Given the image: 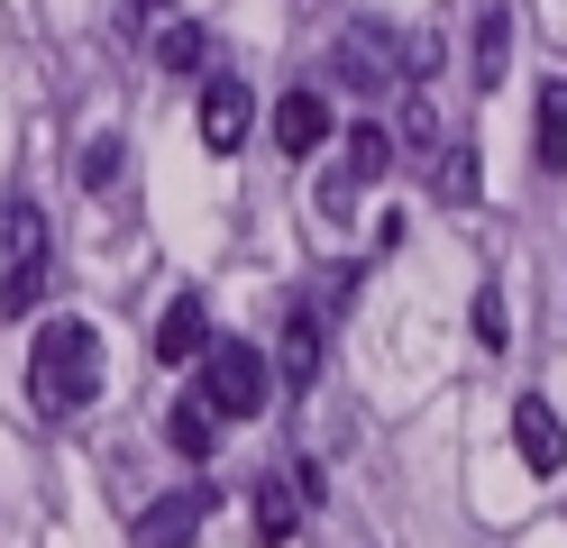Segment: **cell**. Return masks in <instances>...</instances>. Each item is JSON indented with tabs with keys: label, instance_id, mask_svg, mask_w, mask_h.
<instances>
[{
	"label": "cell",
	"instance_id": "10",
	"mask_svg": "<svg viewBox=\"0 0 567 548\" xmlns=\"http://www.w3.org/2000/svg\"><path fill=\"white\" fill-rule=\"evenodd\" d=\"M321 137H330V101L311 83L275 101V146H284V156H321Z\"/></svg>",
	"mask_w": 567,
	"mask_h": 548
},
{
	"label": "cell",
	"instance_id": "6",
	"mask_svg": "<svg viewBox=\"0 0 567 548\" xmlns=\"http://www.w3.org/2000/svg\"><path fill=\"white\" fill-rule=\"evenodd\" d=\"M202 521H210V485H174V494H156L147 511H137L128 548H193Z\"/></svg>",
	"mask_w": 567,
	"mask_h": 548
},
{
	"label": "cell",
	"instance_id": "13",
	"mask_svg": "<svg viewBox=\"0 0 567 548\" xmlns=\"http://www.w3.org/2000/svg\"><path fill=\"white\" fill-rule=\"evenodd\" d=\"M530 156H540L549 174L567 165V83H558V73L540 83V101H530Z\"/></svg>",
	"mask_w": 567,
	"mask_h": 548
},
{
	"label": "cell",
	"instance_id": "2",
	"mask_svg": "<svg viewBox=\"0 0 567 548\" xmlns=\"http://www.w3.org/2000/svg\"><path fill=\"white\" fill-rule=\"evenodd\" d=\"M55 275V229H47V210L38 201H0V311L28 320L38 311V292Z\"/></svg>",
	"mask_w": 567,
	"mask_h": 548
},
{
	"label": "cell",
	"instance_id": "4",
	"mask_svg": "<svg viewBox=\"0 0 567 548\" xmlns=\"http://www.w3.org/2000/svg\"><path fill=\"white\" fill-rule=\"evenodd\" d=\"M384 165H394V137H384L375 120H358V128L339 137V156L321 165V183H311V201H321V219H348V210H358V201L375 193V183H384Z\"/></svg>",
	"mask_w": 567,
	"mask_h": 548
},
{
	"label": "cell",
	"instance_id": "3",
	"mask_svg": "<svg viewBox=\"0 0 567 548\" xmlns=\"http://www.w3.org/2000/svg\"><path fill=\"white\" fill-rule=\"evenodd\" d=\"M220 421H257L266 402H275V365L247 348V339H210V356H202V384H193Z\"/></svg>",
	"mask_w": 567,
	"mask_h": 548
},
{
	"label": "cell",
	"instance_id": "8",
	"mask_svg": "<svg viewBox=\"0 0 567 548\" xmlns=\"http://www.w3.org/2000/svg\"><path fill=\"white\" fill-rule=\"evenodd\" d=\"M156 356H165V365L210 356V302H202V292H174V302L156 311Z\"/></svg>",
	"mask_w": 567,
	"mask_h": 548
},
{
	"label": "cell",
	"instance_id": "9",
	"mask_svg": "<svg viewBox=\"0 0 567 548\" xmlns=\"http://www.w3.org/2000/svg\"><path fill=\"white\" fill-rule=\"evenodd\" d=\"M247 120H257V110H247V83L238 73H210L202 83V146H220V156L247 146Z\"/></svg>",
	"mask_w": 567,
	"mask_h": 548
},
{
	"label": "cell",
	"instance_id": "19",
	"mask_svg": "<svg viewBox=\"0 0 567 548\" xmlns=\"http://www.w3.org/2000/svg\"><path fill=\"white\" fill-rule=\"evenodd\" d=\"M120 174H128V146H120V137H92V156H83V193H111Z\"/></svg>",
	"mask_w": 567,
	"mask_h": 548
},
{
	"label": "cell",
	"instance_id": "16",
	"mask_svg": "<svg viewBox=\"0 0 567 548\" xmlns=\"http://www.w3.org/2000/svg\"><path fill=\"white\" fill-rule=\"evenodd\" d=\"M202 55H210V28H202V19H165V28H156V64L193 73Z\"/></svg>",
	"mask_w": 567,
	"mask_h": 548
},
{
	"label": "cell",
	"instance_id": "17",
	"mask_svg": "<svg viewBox=\"0 0 567 548\" xmlns=\"http://www.w3.org/2000/svg\"><path fill=\"white\" fill-rule=\"evenodd\" d=\"M431 193H440V201H476V146H440Z\"/></svg>",
	"mask_w": 567,
	"mask_h": 548
},
{
	"label": "cell",
	"instance_id": "14",
	"mask_svg": "<svg viewBox=\"0 0 567 548\" xmlns=\"http://www.w3.org/2000/svg\"><path fill=\"white\" fill-rule=\"evenodd\" d=\"M504 55H513V10L494 0V10L476 19V46H467V73H476V92H494V83H504Z\"/></svg>",
	"mask_w": 567,
	"mask_h": 548
},
{
	"label": "cell",
	"instance_id": "20",
	"mask_svg": "<svg viewBox=\"0 0 567 548\" xmlns=\"http://www.w3.org/2000/svg\"><path fill=\"white\" fill-rule=\"evenodd\" d=\"M147 10H165V0H120V28H147Z\"/></svg>",
	"mask_w": 567,
	"mask_h": 548
},
{
	"label": "cell",
	"instance_id": "11",
	"mask_svg": "<svg viewBox=\"0 0 567 548\" xmlns=\"http://www.w3.org/2000/svg\"><path fill=\"white\" fill-rule=\"evenodd\" d=\"M302 503H311V494H302V475H293V466H284V475H257V539L284 548V539L302 530Z\"/></svg>",
	"mask_w": 567,
	"mask_h": 548
},
{
	"label": "cell",
	"instance_id": "1",
	"mask_svg": "<svg viewBox=\"0 0 567 548\" xmlns=\"http://www.w3.org/2000/svg\"><path fill=\"white\" fill-rule=\"evenodd\" d=\"M28 402L47 421H74L83 402H101V329L92 320H38L28 329Z\"/></svg>",
	"mask_w": 567,
	"mask_h": 548
},
{
	"label": "cell",
	"instance_id": "7",
	"mask_svg": "<svg viewBox=\"0 0 567 548\" xmlns=\"http://www.w3.org/2000/svg\"><path fill=\"white\" fill-rule=\"evenodd\" d=\"M513 448H522L530 475H558V466H567V421L549 412L540 393H522V402H513Z\"/></svg>",
	"mask_w": 567,
	"mask_h": 548
},
{
	"label": "cell",
	"instance_id": "18",
	"mask_svg": "<svg viewBox=\"0 0 567 548\" xmlns=\"http://www.w3.org/2000/svg\"><path fill=\"white\" fill-rule=\"evenodd\" d=\"M467 329H476V348H485V356H504V348H513V329H504V292H494V283H476Z\"/></svg>",
	"mask_w": 567,
	"mask_h": 548
},
{
	"label": "cell",
	"instance_id": "5",
	"mask_svg": "<svg viewBox=\"0 0 567 548\" xmlns=\"http://www.w3.org/2000/svg\"><path fill=\"white\" fill-rule=\"evenodd\" d=\"M403 73H412V46L394 28H375V19H358L339 37V55H330V83L339 92H358V101H384V92H403Z\"/></svg>",
	"mask_w": 567,
	"mask_h": 548
},
{
	"label": "cell",
	"instance_id": "15",
	"mask_svg": "<svg viewBox=\"0 0 567 548\" xmlns=\"http://www.w3.org/2000/svg\"><path fill=\"white\" fill-rule=\"evenodd\" d=\"M165 438H174L184 457H210V438H220V412H210L202 393H184V402L165 412Z\"/></svg>",
	"mask_w": 567,
	"mask_h": 548
},
{
	"label": "cell",
	"instance_id": "12",
	"mask_svg": "<svg viewBox=\"0 0 567 548\" xmlns=\"http://www.w3.org/2000/svg\"><path fill=\"white\" fill-rule=\"evenodd\" d=\"M284 384L293 393L321 384V311H284Z\"/></svg>",
	"mask_w": 567,
	"mask_h": 548
}]
</instances>
